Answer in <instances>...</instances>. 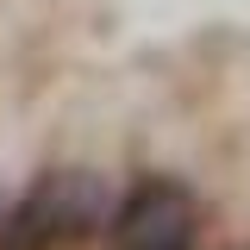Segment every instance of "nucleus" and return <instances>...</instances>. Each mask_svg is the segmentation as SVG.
<instances>
[{"mask_svg":"<svg viewBox=\"0 0 250 250\" xmlns=\"http://www.w3.org/2000/svg\"><path fill=\"white\" fill-rule=\"evenodd\" d=\"M113 213V182L100 169H44L38 182L6 207L0 250H69L94 238Z\"/></svg>","mask_w":250,"mask_h":250,"instance_id":"1","label":"nucleus"},{"mask_svg":"<svg viewBox=\"0 0 250 250\" xmlns=\"http://www.w3.org/2000/svg\"><path fill=\"white\" fill-rule=\"evenodd\" d=\"M106 250H200V194L175 175H144L106 213Z\"/></svg>","mask_w":250,"mask_h":250,"instance_id":"2","label":"nucleus"}]
</instances>
